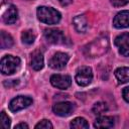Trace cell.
<instances>
[{
  "mask_svg": "<svg viewBox=\"0 0 129 129\" xmlns=\"http://www.w3.org/2000/svg\"><path fill=\"white\" fill-rule=\"evenodd\" d=\"M109 49V40L107 37H99L85 47V53L90 57H98L106 53Z\"/></svg>",
  "mask_w": 129,
  "mask_h": 129,
  "instance_id": "1",
  "label": "cell"
},
{
  "mask_svg": "<svg viewBox=\"0 0 129 129\" xmlns=\"http://www.w3.org/2000/svg\"><path fill=\"white\" fill-rule=\"evenodd\" d=\"M36 13H37V18L45 24H56L57 22H59L61 18L60 13L51 7L39 6L37 8Z\"/></svg>",
  "mask_w": 129,
  "mask_h": 129,
  "instance_id": "2",
  "label": "cell"
},
{
  "mask_svg": "<svg viewBox=\"0 0 129 129\" xmlns=\"http://www.w3.org/2000/svg\"><path fill=\"white\" fill-rule=\"evenodd\" d=\"M20 67V58L11 54L5 55L1 59L0 69L3 75H12Z\"/></svg>",
  "mask_w": 129,
  "mask_h": 129,
  "instance_id": "3",
  "label": "cell"
},
{
  "mask_svg": "<svg viewBox=\"0 0 129 129\" xmlns=\"http://www.w3.org/2000/svg\"><path fill=\"white\" fill-rule=\"evenodd\" d=\"M76 82L79 86L81 87H86L89 84H91L92 80H93V73H92V69L90 67H80L77 70V74H76Z\"/></svg>",
  "mask_w": 129,
  "mask_h": 129,
  "instance_id": "4",
  "label": "cell"
},
{
  "mask_svg": "<svg viewBox=\"0 0 129 129\" xmlns=\"http://www.w3.org/2000/svg\"><path fill=\"white\" fill-rule=\"evenodd\" d=\"M32 99L27 96H18L14 99H12L9 103V109L12 112L20 111L24 108H27L29 105H31Z\"/></svg>",
  "mask_w": 129,
  "mask_h": 129,
  "instance_id": "5",
  "label": "cell"
},
{
  "mask_svg": "<svg viewBox=\"0 0 129 129\" xmlns=\"http://www.w3.org/2000/svg\"><path fill=\"white\" fill-rule=\"evenodd\" d=\"M115 45L118 47L119 53L123 56L129 55V33L123 32L115 38Z\"/></svg>",
  "mask_w": 129,
  "mask_h": 129,
  "instance_id": "6",
  "label": "cell"
},
{
  "mask_svg": "<svg viewBox=\"0 0 129 129\" xmlns=\"http://www.w3.org/2000/svg\"><path fill=\"white\" fill-rule=\"evenodd\" d=\"M44 37L45 39L53 44H60V43H64V35L62 33L61 30L57 29V28H49V29H45L44 30Z\"/></svg>",
  "mask_w": 129,
  "mask_h": 129,
  "instance_id": "7",
  "label": "cell"
},
{
  "mask_svg": "<svg viewBox=\"0 0 129 129\" xmlns=\"http://www.w3.org/2000/svg\"><path fill=\"white\" fill-rule=\"evenodd\" d=\"M69 54L64 52H56L52 55L49 60V67L53 70H61L63 69L69 61Z\"/></svg>",
  "mask_w": 129,
  "mask_h": 129,
  "instance_id": "8",
  "label": "cell"
},
{
  "mask_svg": "<svg viewBox=\"0 0 129 129\" xmlns=\"http://www.w3.org/2000/svg\"><path fill=\"white\" fill-rule=\"evenodd\" d=\"M75 109V106L73 103L71 102H58L56 104L53 105L52 107V111L55 115L60 116V117H67L69 115H71L73 113Z\"/></svg>",
  "mask_w": 129,
  "mask_h": 129,
  "instance_id": "9",
  "label": "cell"
},
{
  "mask_svg": "<svg viewBox=\"0 0 129 129\" xmlns=\"http://www.w3.org/2000/svg\"><path fill=\"white\" fill-rule=\"evenodd\" d=\"M50 83L53 87H55L57 89L66 90L72 85V79L70 76H67V75L55 74L50 77Z\"/></svg>",
  "mask_w": 129,
  "mask_h": 129,
  "instance_id": "10",
  "label": "cell"
},
{
  "mask_svg": "<svg viewBox=\"0 0 129 129\" xmlns=\"http://www.w3.org/2000/svg\"><path fill=\"white\" fill-rule=\"evenodd\" d=\"M113 25L116 28H126L129 27V11L123 10L114 17Z\"/></svg>",
  "mask_w": 129,
  "mask_h": 129,
  "instance_id": "11",
  "label": "cell"
},
{
  "mask_svg": "<svg viewBox=\"0 0 129 129\" xmlns=\"http://www.w3.org/2000/svg\"><path fill=\"white\" fill-rule=\"evenodd\" d=\"M17 17H18V11L14 5H8L7 9L3 12L2 15L3 21L6 24H13L17 20Z\"/></svg>",
  "mask_w": 129,
  "mask_h": 129,
  "instance_id": "12",
  "label": "cell"
},
{
  "mask_svg": "<svg viewBox=\"0 0 129 129\" xmlns=\"http://www.w3.org/2000/svg\"><path fill=\"white\" fill-rule=\"evenodd\" d=\"M94 126L96 128H112L114 126V119L109 116H100L96 119Z\"/></svg>",
  "mask_w": 129,
  "mask_h": 129,
  "instance_id": "13",
  "label": "cell"
},
{
  "mask_svg": "<svg viewBox=\"0 0 129 129\" xmlns=\"http://www.w3.org/2000/svg\"><path fill=\"white\" fill-rule=\"evenodd\" d=\"M74 22V26L76 28V30L78 32H81V33H84L87 31L88 29V22H87V19L84 15H78L74 18L73 20Z\"/></svg>",
  "mask_w": 129,
  "mask_h": 129,
  "instance_id": "14",
  "label": "cell"
},
{
  "mask_svg": "<svg viewBox=\"0 0 129 129\" xmlns=\"http://www.w3.org/2000/svg\"><path fill=\"white\" fill-rule=\"evenodd\" d=\"M31 68L34 71H39L43 68V55L39 50H35L31 57Z\"/></svg>",
  "mask_w": 129,
  "mask_h": 129,
  "instance_id": "15",
  "label": "cell"
},
{
  "mask_svg": "<svg viewBox=\"0 0 129 129\" xmlns=\"http://www.w3.org/2000/svg\"><path fill=\"white\" fill-rule=\"evenodd\" d=\"M115 76L119 83L121 84L128 83L129 82V68H126V67L118 68L115 71Z\"/></svg>",
  "mask_w": 129,
  "mask_h": 129,
  "instance_id": "16",
  "label": "cell"
},
{
  "mask_svg": "<svg viewBox=\"0 0 129 129\" xmlns=\"http://www.w3.org/2000/svg\"><path fill=\"white\" fill-rule=\"evenodd\" d=\"M1 47L2 48H10L13 45V39L12 37L6 33L5 31H1Z\"/></svg>",
  "mask_w": 129,
  "mask_h": 129,
  "instance_id": "17",
  "label": "cell"
},
{
  "mask_svg": "<svg viewBox=\"0 0 129 129\" xmlns=\"http://www.w3.org/2000/svg\"><path fill=\"white\" fill-rule=\"evenodd\" d=\"M21 39L23 41V43L25 44H32L35 40V34L33 33L32 30H24L21 33Z\"/></svg>",
  "mask_w": 129,
  "mask_h": 129,
  "instance_id": "18",
  "label": "cell"
},
{
  "mask_svg": "<svg viewBox=\"0 0 129 129\" xmlns=\"http://www.w3.org/2000/svg\"><path fill=\"white\" fill-rule=\"evenodd\" d=\"M71 127L72 128H78V129H82V128H89V124L86 121V119L82 118V117H78L75 118L72 122H71Z\"/></svg>",
  "mask_w": 129,
  "mask_h": 129,
  "instance_id": "19",
  "label": "cell"
},
{
  "mask_svg": "<svg viewBox=\"0 0 129 129\" xmlns=\"http://www.w3.org/2000/svg\"><path fill=\"white\" fill-rule=\"evenodd\" d=\"M108 107L106 105V103H103V102H98L94 105L93 107V113L96 114V115H100L102 113H104L105 111H107Z\"/></svg>",
  "mask_w": 129,
  "mask_h": 129,
  "instance_id": "20",
  "label": "cell"
},
{
  "mask_svg": "<svg viewBox=\"0 0 129 129\" xmlns=\"http://www.w3.org/2000/svg\"><path fill=\"white\" fill-rule=\"evenodd\" d=\"M10 118L6 115V113L4 111L1 112V116H0V127L1 128H4V129H7L10 127Z\"/></svg>",
  "mask_w": 129,
  "mask_h": 129,
  "instance_id": "21",
  "label": "cell"
},
{
  "mask_svg": "<svg viewBox=\"0 0 129 129\" xmlns=\"http://www.w3.org/2000/svg\"><path fill=\"white\" fill-rule=\"evenodd\" d=\"M53 126H52V124L48 121V120H46V119H43V120H41V121H39L36 125H35V128L36 129H48V128H52Z\"/></svg>",
  "mask_w": 129,
  "mask_h": 129,
  "instance_id": "22",
  "label": "cell"
},
{
  "mask_svg": "<svg viewBox=\"0 0 129 129\" xmlns=\"http://www.w3.org/2000/svg\"><path fill=\"white\" fill-rule=\"evenodd\" d=\"M111 4L115 7H121L129 3V0H110Z\"/></svg>",
  "mask_w": 129,
  "mask_h": 129,
  "instance_id": "23",
  "label": "cell"
},
{
  "mask_svg": "<svg viewBox=\"0 0 129 129\" xmlns=\"http://www.w3.org/2000/svg\"><path fill=\"white\" fill-rule=\"evenodd\" d=\"M122 95H123V98L126 102L129 103V87H126L123 89V92H122Z\"/></svg>",
  "mask_w": 129,
  "mask_h": 129,
  "instance_id": "24",
  "label": "cell"
},
{
  "mask_svg": "<svg viewBox=\"0 0 129 129\" xmlns=\"http://www.w3.org/2000/svg\"><path fill=\"white\" fill-rule=\"evenodd\" d=\"M15 129H28V125L26 124V123H19V124H17V125H15V127H14Z\"/></svg>",
  "mask_w": 129,
  "mask_h": 129,
  "instance_id": "25",
  "label": "cell"
},
{
  "mask_svg": "<svg viewBox=\"0 0 129 129\" xmlns=\"http://www.w3.org/2000/svg\"><path fill=\"white\" fill-rule=\"evenodd\" d=\"M58 2H59L62 6H68V5H70V4L73 2V0H58Z\"/></svg>",
  "mask_w": 129,
  "mask_h": 129,
  "instance_id": "26",
  "label": "cell"
}]
</instances>
